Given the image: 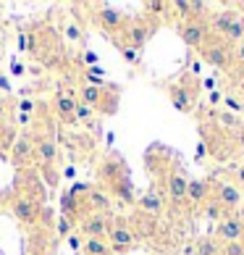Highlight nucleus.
I'll return each mask as SVG.
<instances>
[{
    "instance_id": "4be33fe9",
    "label": "nucleus",
    "mask_w": 244,
    "mask_h": 255,
    "mask_svg": "<svg viewBox=\"0 0 244 255\" xmlns=\"http://www.w3.org/2000/svg\"><path fill=\"white\" fill-rule=\"evenodd\" d=\"M194 255H221V245L215 237H202L194 248Z\"/></svg>"
},
{
    "instance_id": "cd10ccee",
    "label": "nucleus",
    "mask_w": 244,
    "mask_h": 255,
    "mask_svg": "<svg viewBox=\"0 0 244 255\" xmlns=\"http://www.w3.org/2000/svg\"><path fill=\"white\" fill-rule=\"evenodd\" d=\"M231 58H234V63L244 66V42H239V45H234V48H231Z\"/></svg>"
},
{
    "instance_id": "bb28decb",
    "label": "nucleus",
    "mask_w": 244,
    "mask_h": 255,
    "mask_svg": "<svg viewBox=\"0 0 244 255\" xmlns=\"http://www.w3.org/2000/svg\"><path fill=\"white\" fill-rule=\"evenodd\" d=\"M66 40H71V42H79L81 40V29L77 24H66Z\"/></svg>"
},
{
    "instance_id": "b1692460",
    "label": "nucleus",
    "mask_w": 244,
    "mask_h": 255,
    "mask_svg": "<svg viewBox=\"0 0 244 255\" xmlns=\"http://www.w3.org/2000/svg\"><path fill=\"white\" fill-rule=\"evenodd\" d=\"M221 255H244V240L221 245Z\"/></svg>"
},
{
    "instance_id": "423d86ee",
    "label": "nucleus",
    "mask_w": 244,
    "mask_h": 255,
    "mask_svg": "<svg viewBox=\"0 0 244 255\" xmlns=\"http://www.w3.org/2000/svg\"><path fill=\"white\" fill-rule=\"evenodd\" d=\"M79 232L84 240H108L110 232V216L102 213H84L79 219Z\"/></svg>"
},
{
    "instance_id": "f257e3e1",
    "label": "nucleus",
    "mask_w": 244,
    "mask_h": 255,
    "mask_svg": "<svg viewBox=\"0 0 244 255\" xmlns=\"http://www.w3.org/2000/svg\"><path fill=\"white\" fill-rule=\"evenodd\" d=\"M213 182V179H210ZM210 203L215 208H221L223 213H234L242 205V190L234 182H226V179H218L213 182V192H210Z\"/></svg>"
},
{
    "instance_id": "6ab92c4d",
    "label": "nucleus",
    "mask_w": 244,
    "mask_h": 255,
    "mask_svg": "<svg viewBox=\"0 0 244 255\" xmlns=\"http://www.w3.org/2000/svg\"><path fill=\"white\" fill-rule=\"evenodd\" d=\"M237 13H234V11H221V13H213L210 16V21H208V29L213 32V34H221L223 37V32H226L229 29V26L234 24V21H237Z\"/></svg>"
},
{
    "instance_id": "7ed1b4c3",
    "label": "nucleus",
    "mask_w": 244,
    "mask_h": 255,
    "mask_svg": "<svg viewBox=\"0 0 244 255\" xmlns=\"http://www.w3.org/2000/svg\"><path fill=\"white\" fill-rule=\"evenodd\" d=\"M218 242H239L244 240V219L237 213H223L218 224H215V234H213Z\"/></svg>"
},
{
    "instance_id": "f03ea898",
    "label": "nucleus",
    "mask_w": 244,
    "mask_h": 255,
    "mask_svg": "<svg viewBox=\"0 0 244 255\" xmlns=\"http://www.w3.org/2000/svg\"><path fill=\"white\" fill-rule=\"evenodd\" d=\"M108 245H110V253H116V255H126L137 248V237H134V232H131L129 221H124V219L110 221Z\"/></svg>"
},
{
    "instance_id": "9d476101",
    "label": "nucleus",
    "mask_w": 244,
    "mask_h": 255,
    "mask_svg": "<svg viewBox=\"0 0 244 255\" xmlns=\"http://www.w3.org/2000/svg\"><path fill=\"white\" fill-rule=\"evenodd\" d=\"M58 158V145L50 134H40L34 137V160H40L42 166H53Z\"/></svg>"
},
{
    "instance_id": "39448f33",
    "label": "nucleus",
    "mask_w": 244,
    "mask_h": 255,
    "mask_svg": "<svg viewBox=\"0 0 244 255\" xmlns=\"http://www.w3.org/2000/svg\"><path fill=\"white\" fill-rule=\"evenodd\" d=\"M11 213H13V219L21 221L24 226H34L42 216V205L37 200H32L29 195H18L11 200Z\"/></svg>"
},
{
    "instance_id": "2f4dec72",
    "label": "nucleus",
    "mask_w": 244,
    "mask_h": 255,
    "mask_svg": "<svg viewBox=\"0 0 244 255\" xmlns=\"http://www.w3.org/2000/svg\"><path fill=\"white\" fill-rule=\"evenodd\" d=\"M84 61H87V63H95L97 55H95V53H87V55H84Z\"/></svg>"
},
{
    "instance_id": "c85d7f7f",
    "label": "nucleus",
    "mask_w": 244,
    "mask_h": 255,
    "mask_svg": "<svg viewBox=\"0 0 244 255\" xmlns=\"http://www.w3.org/2000/svg\"><path fill=\"white\" fill-rule=\"evenodd\" d=\"M234 184H237L239 190H244V163L234 168Z\"/></svg>"
},
{
    "instance_id": "ddd939ff",
    "label": "nucleus",
    "mask_w": 244,
    "mask_h": 255,
    "mask_svg": "<svg viewBox=\"0 0 244 255\" xmlns=\"http://www.w3.org/2000/svg\"><path fill=\"white\" fill-rule=\"evenodd\" d=\"M165 187H168V197L171 203L179 208L181 203H186V187H189V179H186L181 171H171L165 176Z\"/></svg>"
},
{
    "instance_id": "6e6552de",
    "label": "nucleus",
    "mask_w": 244,
    "mask_h": 255,
    "mask_svg": "<svg viewBox=\"0 0 244 255\" xmlns=\"http://www.w3.org/2000/svg\"><path fill=\"white\" fill-rule=\"evenodd\" d=\"M153 32H155V26H150L145 18H134V21L126 24V29L121 34H124V40H126L124 45H129V48H134V50H142L145 42L153 37Z\"/></svg>"
},
{
    "instance_id": "a211bd4d",
    "label": "nucleus",
    "mask_w": 244,
    "mask_h": 255,
    "mask_svg": "<svg viewBox=\"0 0 244 255\" xmlns=\"http://www.w3.org/2000/svg\"><path fill=\"white\" fill-rule=\"evenodd\" d=\"M131 226V232H134V237H153L155 234V229H158V224H155V219L153 216H147V213H139L137 211V216H134V221L129 224Z\"/></svg>"
},
{
    "instance_id": "7c9ffc66",
    "label": "nucleus",
    "mask_w": 244,
    "mask_h": 255,
    "mask_svg": "<svg viewBox=\"0 0 244 255\" xmlns=\"http://www.w3.org/2000/svg\"><path fill=\"white\" fill-rule=\"evenodd\" d=\"M71 224H74V221L63 216V219H61V226H58V232H61V234H69V232H71Z\"/></svg>"
},
{
    "instance_id": "aec40b11",
    "label": "nucleus",
    "mask_w": 244,
    "mask_h": 255,
    "mask_svg": "<svg viewBox=\"0 0 244 255\" xmlns=\"http://www.w3.org/2000/svg\"><path fill=\"white\" fill-rule=\"evenodd\" d=\"M102 90L105 87H95V84H84V87L79 90V103H84V106H89V108H95L100 106V100H102Z\"/></svg>"
},
{
    "instance_id": "5701e85b",
    "label": "nucleus",
    "mask_w": 244,
    "mask_h": 255,
    "mask_svg": "<svg viewBox=\"0 0 244 255\" xmlns=\"http://www.w3.org/2000/svg\"><path fill=\"white\" fill-rule=\"evenodd\" d=\"M92 116H95V108L84 106V103H77V111H74V121H81V124H87V121H92Z\"/></svg>"
},
{
    "instance_id": "0eeeda50",
    "label": "nucleus",
    "mask_w": 244,
    "mask_h": 255,
    "mask_svg": "<svg viewBox=\"0 0 244 255\" xmlns=\"http://www.w3.org/2000/svg\"><path fill=\"white\" fill-rule=\"evenodd\" d=\"M200 55H202V61H208L210 66H215V69H229V66L234 63L231 48L223 40H208L200 48Z\"/></svg>"
},
{
    "instance_id": "9b49d317",
    "label": "nucleus",
    "mask_w": 244,
    "mask_h": 255,
    "mask_svg": "<svg viewBox=\"0 0 244 255\" xmlns=\"http://www.w3.org/2000/svg\"><path fill=\"white\" fill-rule=\"evenodd\" d=\"M97 21L102 29H108V32H124L126 29V16L118 11V8H110V5H100L97 8Z\"/></svg>"
},
{
    "instance_id": "a878e982",
    "label": "nucleus",
    "mask_w": 244,
    "mask_h": 255,
    "mask_svg": "<svg viewBox=\"0 0 244 255\" xmlns=\"http://www.w3.org/2000/svg\"><path fill=\"white\" fill-rule=\"evenodd\" d=\"M0 124H11V103L0 98Z\"/></svg>"
},
{
    "instance_id": "c756f323",
    "label": "nucleus",
    "mask_w": 244,
    "mask_h": 255,
    "mask_svg": "<svg viewBox=\"0 0 244 255\" xmlns=\"http://www.w3.org/2000/svg\"><path fill=\"white\" fill-rule=\"evenodd\" d=\"M42 174H48V184H50V187L58 184V174L53 171V166H42Z\"/></svg>"
},
{
    "instance_id": "412c9836",
    "label": "nucleus",
    "mask_w": 244,
    "mask_h": 255,
    "mask_svg": "<svg viewBox=\"0 0 244 255\" xmlns=\"http://www.w3.org/2000/svg\"><path fill=\"white\" fill-rule=\"evenodd\" d=\"M81 250L87 255H110V245L108 240H84Z\"/></svg>"
},
{
    "instance_id": "4468645a",
    "label": "nucleus",
    "mask_w": 244,
    "mask_h": 255,
    "mask_svg": "<svg viewBox=\"0 0 244 255\" xmlns=\"http://www.w3.org/2000/svg\"><path fill=\"white\" fill-rule=\"evenodd\" d=\"M210 192H213V182H210V179H189L186 200H189L192 205H205V203H210Z\"/></svg>"
},
{
    "instance_id": "f8f14e48",
    "label": "nucleus",
    "mask_w": 244,
    "mask_h": 255,
    "mask_svg": "<svg viewBox=\"0 0 244 255\" xmlns=\"http://www.w3.org/2000/svg\"><path fill=\"white\" fill-rule=\"evenodd\" d=\"M11 160L16 166H26L34 160V137L32 134H21L16 137V142L11 147Z\"/></svg>"
},
{
    "instance_id": "2eb2a0df",
    "label": "nucleus",
    "mask_w": 244,
    "mask_h": 255,
    "mask_svg": "<svg viewBox=\"0 0 244 255\" xmlns=\"http://www.w3.org/2000/svg\"><path fill=\"white\" fill-rule=\"evenodd\" d=\"M110 205H113V200H110V195L102 190V187H87V211L89 213L108 216Z\"/></svg>"
},
{
    "instance_id": "f3484780",
    "label": "nucleus",
    "mask_w": 244,
    "mask_h": 255,
    "mask_svg": "<svg viewBox=\"0 0 244 255\" xmlns=\"http://www.w3.org/2000/svg\"><path fill=\"white\" fill-rule=\"evenodd\" d=\"M77 103H79V98L74 95V92H69V90L55 95V108H58V116L63 121H69V124H74V111H77Z\"/></svg>"
},
{
    "instance_id": "393cba45",
    "label": "nucleus",
    "mask_w": 244,
    "mask_h": 255,
    "mask_svg": "<svg viewBox=\"0 0 244 255\" xmlns=\"http://www.w3.org/2000/svg\"><path fill=\"white\" fill-rule=\"evenodd\" d=\"M118 48H121V55H124L126 63H139V50L129 48V45H118Z\"/></svg>"
},
{
    "instance_id": "dca6fc26",
    "label": "nucleus",
    "mask_w": 244,
    "mask_h": 255,
    "mask_svg": "<svg viewBox=\"0 0 244 255\" xmlns=\"http://www.w3.org/2000/svg\"><path fill=\"white\" fill-rule=\"evenodd\" d=\"M168 98H171V103L181 113H189L194 108V90H186L184 84H173V87H168Z\"/></svg>"
},
{
    "instance_id": "20e7f679",
    "label": "nucleus",
    "mask_w": 244,
    "mask_h": 255,
    "mask_svg": "<svg viewBox=\"0 0 244 255\" xmlns=\"http://www.w3.org/2000/svg\"><path fill=\"white\" fill-rule=\"evenodd\" d=\"M179 34H181V40L194 50H200L202 45L210 40V29H208V21H205V18H186V21H181Z\"/></svg>"
},
{
    "instance_id": "1a4fd4ad",
    "label": "nucleus",
    "mask_w": 244,
    "mask_h": 255,
    "mask_svg": "<svg viewBox=\"0 0 244 255\" xmlns=\"http://www.w3.org/2000/svg\"><path fill=\"white\" fill-rule=\"evenodd\" d=\"M137 208H139V213H147V216H153V219H158V216L165 211V197L158 187H153V190H147L145 195H139Z\"/></svg>"
}]
</instances>
